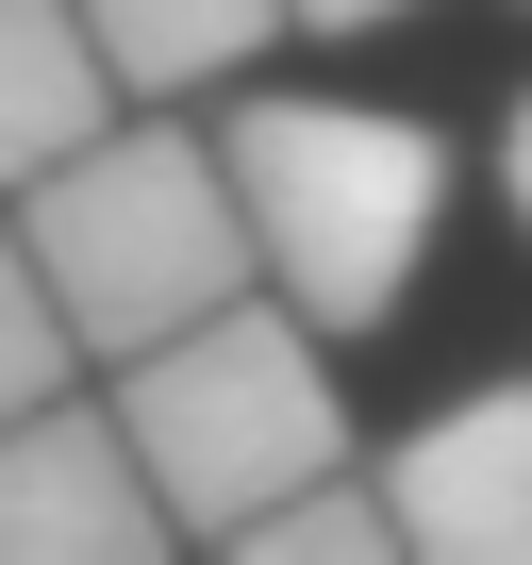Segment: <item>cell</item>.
Returning <instances> with one entry per match:
<instances>
[{"label":"cell","mask_w":532,"mask_h":565,"mask_svg":"<svg viewBox=\"0 0 532 565\" xmlns=\"http://www.w3.org/2000/svg\"><path fill=\"white\" fill-rule=\"evenodd\" d=\"M18 233H34L51 300H67V333H84L100 366L167 350L183 317H216V300H249V282H266L249 200H233V150L183 134V117H117V134H84L51 183H18Z\"/></svg>","instance_id":"1"},{"label":"cell","mask_w":532,"mask_h":565,"mask_svg":"<svg viewBox=\"0 0 532 565\" xmlns=\"http://www.w3.org/2000/svg\"><path fill=\"white\" fill-rule=\"evenodd\" d=\"M84 34L117 51L134 100H200V84H249L266 34H300L284 0H84Z\"/></svg>","instance_id":"7"},{"label":"cell","mask_w":532,"mask_h":565,"mask_svg":"<svg viewBox=\"0 0 532 565\" xmlns=\"http://www.w3.org/2000/svg\"><path fill=\"white\" fill-rule=\"evenodd\" d=\"M183 515L134 449L117 399H34L0 416V565H150Z\"/></svg>","instance_id":"4"},{"label":"cell","mask_w":532,"mask_h":565,"mask_svg":"<svg viewBox=\"0 0 532 565\" xmlns=\"http://www.w3.org/2000/svg\"><path fill=\"white\" fill-rule=\"evenodd\" d=\"M117 416H134V449H150V482H167V515L200 548H233L266 499H300V482L350 466V399H333V350H317L300 300L183 317L167 350L117 366Z\"/></svg>","instance_id":"3"},{"label":"cell","mask_w":532,"mask_h":565,"mask_svg":"<svg viewBox=\"0 0 532 565\" xmlns=\"http://www.w3.org/2000/svg\"><path fill=\"white\" fill-rule=\"evenodd\" d=\"M134 117V84H117V51L84 34V0H0V200L18 183H51L84 134H117Z\"/></svg>","instance_id":"6"},{"label":"cell","mask_w":532,"mask_h":565,"mask_svg":"<svg viewBox=\"0 0 532 565\" xmlns=\"http://www.w3.org/2000/svg\"><path fill=\"white\" fill-rule=\"evenodd\" d=\"M249 249H266V300H300L317 333H383L433 266L449 216V134L383 117V100H233L216 117Z\"/></svg>","instance_id":"2"},{"label":"cell","mask_w":532,"mask_h":565,"mask_svg":"<svg viewBox=\"0 0 532 565\" xmlns=\"http://www.w3.org/2000/svg\"><path fill=\"white\" fill-rule=\"evenodd\" d=\"M300 34H383V18H416V0H284Z\"/></svg>","instance_id":"10"},{"label":"cell","mask_w":532,"mask_h":565,"mask_svg":"<svg viewBox=\"0 0 532 565\" xmlns=\"http://www.w3.org/2000/svg\"><path fill=\"white\" fill-rule=\"evenodd\" d=\"M383 499H400V548H433V565H532V383L416 416L383 449Z\"/></svg>","instance_id":"5"},{"label":"cell","mask_w":532,"mask_h":565,"mask_svg":"<svg viewBox=\"0 0 532 565\" xmlns=\"http://www.w3.org/2000/svg\"><path fill=\"white\" fill-rule=\"evenodd\" d=\"M67 366H84V333H67V300H51V266H34V233H0V416H34V399H67Z\"/></svg>","instance_id":"9"},{"label":"cell","mask_w":532,"mask_h":565,"mask_svg":"<svg viewBox=\"0 0 532 565\" xmlns=\"http://www.w3.org/2000/svg\"><path fill=\"white\" fill-rule=\"evenodd\" d=\"M366 548H400V499L383 482H300V499H266L249 532H233V565H366Z\"/></svg>","instance_id":"8"},{"label":"cell","mask_w":532,"mask_h":565,"mask_svg":"<svg viewBox=\"0 0 532 565\" xmlns=\"http://www.w3.org/2000/svg\"><path fill=\"white\" fill-rule=\"evenodd\" d=\"M499 200H515V233H532V100H515V134H499Z\"/></svg>","instance_id":"11"}]
</instances>
